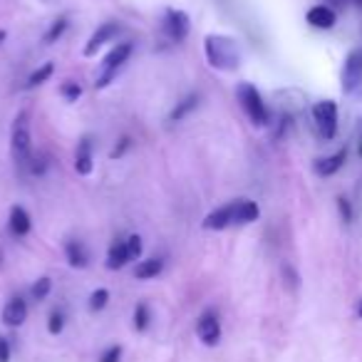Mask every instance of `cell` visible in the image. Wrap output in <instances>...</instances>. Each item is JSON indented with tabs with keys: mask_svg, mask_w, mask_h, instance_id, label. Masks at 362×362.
<instances>
[{
	"mask_svg": "<svg viewBox=\"0 0 362 362\" xmlns=\"http://www.w3.org/2000/svg\"><path fill=\"white\" fill-rule=\"evenodd\" d=\"M149 320H151L149 308H146V303H139V305L134 308V330L144 332L146 327H149Z\"/></svg>",
	"mask_w": 362,
	"mask_h": 362,
	"instance_id": "23",
	"label": "cell"
},
{
	"mask_svg": "<svg viewBox=\"0 0 362 362\" xmlns=\"http://www.w3.org/2000/svg\"><path fill=\"white\" fill-rule=\"evenodd\" d=\"M11 151L18 166H28L33 159V136H30V115L21 110L11 127Z\"/></svg>",
	"mask_w": 362,
	"mask_h": 362,
	"instance_id": "2",
	"label": "cell"
},
{
	"mask_svg": "<svg viewBox=\"0 0 362 362\" xmlns=\"http://www.w3.org/2000/svg\"><path fill=\"white\" fill-rule=\"evenodd\" d=\"M129 146H132V139H129V136H124V139L119 141V146H115V149H112L110 156H112V159H119V156L124 154V151L129 149Z\"/></svg>",
	"mask_w": 362,
	"mask_h": 362,
	"instance_id": "30",
	"label": "cell"
},
{
	"mask_svg": "<svg viewBox=\"0 0 362 362\" xmlns=\"http://www.w3.org/2000/svg\"><path fill=\"white\" fill-rule=\"evenodd\" d=\"M132 50H134V45L132 42H117L115 47H112L110 52H107V57L102 60L100 65V72H97V80H95V87H107L112 80H115L117 75H119V70L127 65V60L132 57Z\"/></svg>",
	"mask_w": 362,
	"mask_h": 362,
	"instance_id": "3",
	"label": "cell"
},
{
	"mask_svg": "<svg viewBox=\"0 0 362 362\" xmlns=\"http://www.w3.org/2000/svg\"><path fill=\"white\" fill-rule=\"evenodd\" d=\"M202 226L206 228V231H223V228H228V226H236V209H233V202L209 214Z\"/></svg>",
	"mask_w": 362,
	"mask_h": 362,
	"instance_id": "10",
	"label": "cell"
},
{
	"mask_svg": "<svg viewBox=\"0 0 362 362\" xmlns=\"http://www.w3.org/2000/svg\"><path fill=\"white\" fill-rule=\"evenodd\" d=\"M337 16L332 8L327 6H315L308 11V23H310L313 28H320V30H330L332 25H335Z\"/></svg>",
	"mask_w": 362,
	"mask_h": 362,
	"instance_id": "14",
	"label": "cell"
},
{
	"mask_svg": "<svg viewBox=\"0 0 362 362\" xmlns=\"http://www.w3.org/2000/svg\"><path fill=\"white\" fill-rule=\"evenodd\" d=\"M362 85V50H352L342 65V92H355Z\"/></svg>",
	"mask_w": 362,
	"mask_h": 362,
	"instance_id": "8",
	"label": "cell"
},
{
	"mask_svg": "<svg viewBox=\"0 0 362 362\" xmlns=\"http://www.w3.org/2000/svg\"><path fill=\"white\" fill-rule=\"evenodd\" d=\"M50 288H52L50 278H40V281L30 288V293H33V298H35V300H45L47 293H50Z\"/></svg>",
	"mask_w": 362,
	"mask_h": 362,
	"instance_id": "27",
	"label": "cell"
},
{
	"mask_svg": "<svg viewBox=\"0 0 362 362\" xmlns=\"http://www.w3.org/2000/svg\"><path fill=\"white\" fill-rule=\"evenodd\" d=\"M8 226H11L13 236H28V233H30V228H33L30 214H28L23 206H13L11 209V218H8Z\"/></svg>",
	"mask_w": 362,
	"mask_h": 362,
	"instance_id": "13",
	"label": "cell"
},
{
	"mask_svg": "<svg viewBox=\"0 0 362 362\" xmlns=\"http://www.w3.org/2000/svg\"><path fill=\"white\" fill-rule=\"evenodd\" d=\"M199 107V95H187L181 102H176V107L171 110V115H169V119L171 122H181L184 117H189L194 110Z\"/></svg>",
	"mask_w": 362,
	"mask_h": 362,
	"instance_id": "20",
	"label": "cell"
},
{
	"mask_svg": "<svg viewBox=\"0 0 362 362\" xmlns=\"http://www.w3.org/2000/svg\"><path fill=\"white\" fill-rule=\"evenodd\" d=\"M25 320H28V303L21 296L11 298L6 303V308H3V322L8 327H21Z\"/></svg>",
	"mask_w": 362,
	"mask_h": 362,
	"instance_id": "12",
	"label": "cell"
},
{
	"mask_svg": "<svg viewBox=\"0 0 362 362\" xmlns=\"http://www.w3.org/2000/svg\"><path fill=\"white\" fill-rule=\"evenodd\" d=\"M335 3H340V6H345V0H335Z\"/></svg>",
	"mask_w": 362,
	"mask_h": 362,
	"instance_id": "35",
	"label": "cell"
},
{
	"mask_svg": "<svg viewBox=\"0 0 362 362\" xmlns=\"http://www.w3.org/2000/svg\"><path fill=\"white\" fill-rule=\"evenodd\" d=\"M204 50H206L209 65L216 67V70H221V72H231L241 65V52H238V45L233 37L206 35Z\"/></svg>",
	"mask_w": 362,
	"mask_h": 362,
	"instance_id": "1",
	"label": "cell"
},
{
	"mask_svg": "<svg viewBox=\"0 0 362 362\" xmlns=\"http://www.w3.org/2000/svg\"><path fill=\"white\" fill-rule=\"evenodd\" d=\"M122 360V345H110L100 355V362H119Z\"/></svg>",
	"mask_w": 362,
	"mask_h": 362,
	"instance_id": "29",
	"label": "cell"
},
{
	"mask_svg": "<svg viewBox=\"0 0 362 362\" xmlns=\"http://www.w3.org/2000/svg\"><path fill=\"white\" fill-rule=\"evenodd\" d=\"M360 317H362V298H360Z\"/></svg>",
	"mask_w": 362,
	"mask_h": 362,
	"instance_id": "36",
	"label": "cell"
},
{
	"mask_svg": "<svg viewBox=\"0 0 362 362\" xmlns=\"http://www.w3.org/2000/svg\"><path fill=\"white\" fill-rule=\"evenodd\" d=\"M65 30H67V18H57V21L50 25V30L45 33V37H42V40H45V45H52V42H57L62 35H65Z\"/></svg>",
	"mask_w": 362,
	"mask_h": 362,
	"instance_id": "22",
	"label": "cell"
},
{
	"mask_svg": "<svg viewBox=\"0 0 362 362\" xmlns=\"http://www.w3.org/2000/svg\"><path fill=\"white\" fill-rule=\"evenodd\" d=\"M233 209H236V223L238 226L253 223L258 216H261V209H258V204L251 202V199H236V202H233Z\"/></svg>",
	"mask_w": 362,
	"mask_h": 362,
	"instance_id": "15",
	"label": "cell"
},
{
	"mask_svg": "<svg viewBox=\"0 0 362 362\" xmlns=\"http://www.w3.org/2000/svg\"><path fill=\"white\" fill-rule=\"evenodd\" d=\"M164 271V261L161 258H146V261H139L134 268V278L139 281H149V278H156Z\"/></svg>",
	"mask_w": 362,
	"mask_h": 362,
	"instance_id": "19",
	"label": "cell"
},
{
	"mask_svg": "<svg viewBox=\"0 0 362 362\" xmlns=\"http://www.w3.org/2000/svg\"><path fill=\"white\" fill-rule=\"evenodd\" d=\"M127 253H129V258L132 261H139V256H141V238L136 236V233H132L129 238H127Z\"/></svg>",
	"mask_w": 362,
	"mask_h": 362,
	"instance_id": "28",
	"label": "cell"
},
{
	"mask_svg": "<svg viewBox=\"0 0 362 362\" xmlns=\"http://www.w3.org/2000/svg\"><path fill=\"white\" fill-rule=\"evenodd\" d=\"M119 30H122V28L117 25V23H102V25L97 28V30L90 35V40H87V45H85V50H82V55H85V57H95L100 47H105L107 42L117 40Z\"/></svg>",
	"mask_w": 362,
	"mask_h": 362,
	"instance_id": "9",
	"label": "cell"
},
{
	"mask_svg": "<svg viewBox=\"0 0 362 362\" xmlns=\"http://www.w3.org/2000/svg\"><path fill=\"white\" fill-rule=\"evenodd\" d=\"M197 335H199V340H202L206 347L218 345V340H221V320H218V313L216 310H204L202 315H199Z\"/></svg>",
	"mask_w": 362,
	"mask_h": 362,
	"instance_id": "6",
	"label": "cell"
},
{
	"mask_svg": "<svg viewBox=\"0 0 362 362\" xmlns=\"http://www.w3.org/2000/svg\"><path fill=\"white\" fill-rule=\"evenodd\" d=\"M313 122H315L317 132L322 139H332L337 134V105L332 100L315 102L313 107Z\"/></svg>",
	"mask_w": 362,
	"mask_h": 362,
	"instance_id": "5",
	"label": "cell"
},
{
	"mask_svg": "<svg viewBox=\"0 0 362 362\" xmlns=\"http://www.w3.org/2000/svg\"><path fill=\"white\" fill-rule=\"evenodd\" d=\"M52 72H55V65L52 62H45L42 67H37L35 72H33L30 77H28V90H33V87H40V85H45L47 80L52 77Z\"/></svg>",
	"mask_w": 362,
	"mask_h": 362,
	"instance_id": "21",
	"label": "cell"
},
{
	"mask_svg": "<svg viewBox=\"0 0 362 362\" xmlns=\"http://www.w3.org/2000/svg\"><path fill=\"white\" fill-rule=\"evenodd\" d=\"M92 169H95V154H92V139L90 136H82L77 141L75 149V171L80 176H90Z\"/></svg>",
	"mask_w": 362,
	"mask_h": 362,
	"instance_id": "11",
	"label": "cell"
},
{
	"mask_svg": "<svg viewBox=\"0 0 362 362\" xmlns=\"http://www.w3.org/2000/svg\"><path fill=\"white\" fill-rule=\"evenodd\" d=\"M189 28H192V23H189V16L184 11L169 8V11L164 13V33L169 40H174V42L187 40Z\"/></svg>",
	"mask_w": 362,
	"mask_h": 362,
	"instance_id": "7",
	"label": "cell"
},
{
	"mask_svg": "<svg viewBox=\"0 0 362 362\" xmlns=\"http://www.w3.org/2000/svg\"><path fill=\"white\" fill-rule=\"evenodd\" d=\"M337 206H340V214L345 221H350L352 218V211H350V204H347V199H337Z\"/></svg>",
	"mask_w": 362,
	"mask_h": 362,
	"instance_id": "32",
	"label": "cell"
},
{
	"mask_svg": "<svg viewBox=\"0 0 362 362\" xmlns=\"http://www.w3.org/2000/svg\"><path fill=\"white\" fill-rule=\"evenodd\" d=\"M129 253H127V243L124 241H115L110 246V253H107V268L110 271H119L129 263Z\"/></svg>",
	"mask_w": 362,
	"mask_h": 362,
	"instance_id": "18",
	"label": "cell"
},
{
	"mask_svg": "<svg viewBox=\"0 0 362 362\" xmlns=\"http://www.w3.org/2000/svg\"><path fill=\"white\" fill-rule=\"evenodd\" d=\"M60 95L65 97L67 102H77L82 97V87L77 85V82H72V80H65L60 85Z\"/></svg>",
	"mask_w": 362,
	"mask_h": 362,
	"instance_id": "25",
	"label": "cell"
},
{
	"mask_svg": "<svg viewBox=\"0 0 362 362\" xmlns=\"http://www.w3.org/2000/svg\"><path fill=\"white\" fill-rule=\"evenodd\" d=\"M0 362H11V342L0 337Z\"/></svg>",
	"mask_w": 362,
	"mask_h": 362,
	"instance_id": "31",
	"label": "cell"
},
{
	"mask_svg": "<svg viewBox=\"0 0 362 362\" xmlns=\"http://www.w3.org/2000/svg\"><path fill=\"white\" fill-rule=\"evenodd\" d=\"M236 97H238V102H241L243 112L248 115V119H251V124L266 127L268 122H271V115H268L266 102H263L261 92H258L253 85H248V82H241V85L236 87Z\"/></svg>",
	"mask_w": 362,
	"mask_h": 362,
	"instance_id": "4",
	"label": "cell"
},
{
	"mask_svg": "<svg viewBox=\"0 0 362 362\" xmlns=\"http://www.w3.org/2000/svg\"><path fill=\"white\" fill-rule=\"evenodd\" d=\"M65 256L72 268H87V263H90V253H87V248L82 241H67Z\"/></svg>",
	"mask_w": 362,
	"mask_h": 362,
	"instance_id": "17",
	"label": "cell"
},
{
	"mask_svg": "<svg viewBox=\"0 0 362 362\" xmlns=\"http://www.w3.org/2000/svg\"><path fill=\"white\" fill-rule=\"evenodd\" d=\"M357 154H360V156H362V139H360V149H357Z\"/></svg>",
	"mask_w": 362,
	"mask_h": 362,
	"instance_id": "34",
	"label": "cell"
},
{
	"mask_svg": "<svg viewBox=\"0 0 362 362\" xmlns=\"http://www.w3.org/2000/svg\"><path fill=\"white\" fill-rule=\"evenodd\" d=\"M62 327H65V313H62V310H52L50 313V320H47V330H50V335H60Z\"/></svg>",
	"mask_w": 362,
	"mask_h": 362,
	"instance_id": "26",
	"label": "cell"
},
{
	"mask_svg": "<svg viewBox=\"0 0 362 362\" xmlns=\"http://www.w3.org/2000/svg\"><path fill=\"white\" fill-rule=\"evenodd\" d=\"M107 303H110V291H107V288H97V291L90 296V310L92 313L105 310Z\"/></svg>",
	"mask_w": 362,
	"mask_h": 362,
	"instance_id": "24",
	"label": "cell"
},
{
	"mask_svg": "<svg viewBox=\"0 0 362 362\" xmlns=\"http://www.w3.org/2000/svg\"><path fill=\"white\" fill-rule=\"evenodd\" d=\"M6 37H8V33H6V30H0V45H3V40H6Z\"/></svg>",
	"mask_w": 362,
	"mask_h": 362,
	"instance_id": "33",
	"label": "cell"
},
{
	"mask_svg": "<svg viewBox=\"0 0 362 362\" xmlns=\"http://www.w3.org/2000/svg\"><path fill=\"white\" fill-rule=\"evenodd\" d=\"M347 161V149L335 151L332 156H325V159H317L315 161V174L320 176H332L335 171L342 169V164Z\"/></svg>",
	"mask_w": 362,
	"mask_h": 362,
	"instance_id": "16",
	"label": "cell"
}]
</instances>
